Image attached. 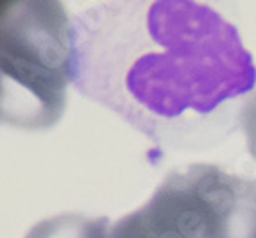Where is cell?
<instances>
[{"label": "cell", "instance_id": "277c9868", "mask_svg": "<svg viewBox=\"0 0 256 238\" xmlns=\"http://www.w3.org/2000/svg\"><path fill=\"white\" fill-rule=\"evenodd\" d=\"M204 202L202 238H256V179L197 163Z\"/></svg>", "mask_w": 256, "mask_h": 238}, {"label": "cell", "instance_id": "8992f818", "mask_svg": "<svg viewBox=\"0 0 256 238\" xmlns=\"http://www.w3.org/2000/svg\"><path fill=\"white\" fill-rule=\"evenodd\" d=\"M240 126L246 134L249 154L256 160V92L240 110Z\"/></svg>", "mask_w": 256, "mask_h": 238}, {"label": "cell", "instance_id": "6da1fadb", "mask_svg": "<svg viewBox=\"0 0 256 238\" xmlns=\"http://www.w3.org/2000/svg\"><path fill=\"white\" fill-rule=\"evenodd\" d=\"M72 82L147 138L202 149L235 131L256 68L233 24L192 0L102 2L72 18Z\"/></svg>", "mask_w": 256, "mask_h": 238}, {"label": "cell", "instance_id": "5b68a950", "mask_svg": "<svg viewBox=\"0 0 256 238\" xmlns=\"http://www.w3.org/2000/svg\"><path fill=\"white\" fill-rule=\"evenodd\" d=\"M108 218L63 213L38 222L26 238H108Z\"/></svg>", "mask_w": 256, "mask_h": 238}, {"label": "cell", "instance_id": "7a4b0ae2", "mask_svg": "<svg viewBox=\"0 0 256 238\" xmlns=\"http://www.w3.org/2000/svg\"><path fill=\"white\" fill-rule=\"evenodd\" d=\"M72 20L61 2H4L0 116L26 131L60 122L72 81Z\"/></svg>", "mask_w": 256, "mask_h": 238}, {"label": "cell", "instance_id": "3957f363", "mask_svg": "<svg viewBox=\"0 0 256 238\" xmlns=\"http://www.w3.org/2000/svg\"><path fill=\"white\" fill-rule=\"evenodd\" d=\"M204 202L197 165L174 170L140 210L111 226L108 238H202Z\"/></svg>", "mask_w": 256, "mask_h": 238}]
</instances>
